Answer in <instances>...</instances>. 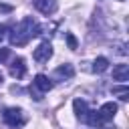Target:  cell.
Masks as SVG:
<instances>
[{"mask_svg": "<svg viewBox=\"0 0 129 129\" xmlns=\"http://www.w3.org/2000/svg\"><path fill=\"white\" fill-rule=\"evenodd\" d=\"M34 26H36V22L32 20V16H24L12 28V32H10V44H14V46L28 44V40L34 36Z\"/></svg>", "mask_w": 129, "mask_h": 129, "instance_id": "1", "label": "cell"}, {"mask_svg": "<svg viewBox=\"0 0 129 129\" xmlns=\"http://www.w3.org/2000/svg\"><path fill=\"white\" fill-rule=\"evenodd\" d=\"M2 119H4V123L10 125V127H20V125L24 123V113H22L20 107H8V109H4Z\"/></svg>", "mask_w": 129, "mask_h": 129, "instance_id": "2", "label": "cell"}, {"mask_svg": "<svg viewBox=\"0 0 129 129\" xmlns=\"http://www.w3.org/2000/svg\"><path fill=\"white\" fill-rule=\"evenodd\" d=\"M32 56H34V60L36 62H46L50 56H52V44L50 42H40L36 48H34V52H32Z\"/></svg>", "mask_w": 129, "mask_h": 129, "instance_id": "3", "label": "cell"}, {"mask_svg": "<svg viewBox=\"0 0 129 129\" xmlns=\"http://www.w3.org/2000/svg\"><path fill=\"white\" fill-rule=\"evenodd\" d=\"M99 119H101V123H105V121H111L113 117H115V113H117V103H113V101H109V103H103L101 107H99Z\"/></svg>", "mask_w": 129, "mask_h": 129, "instance_id": "4", "label": "cell"}, {"mask_svg": "<svg viewBox=\"0 0 129 129\" xmlns=\"http://www.w3.org/2000/svg\"><path fill=\"white\" fill-rule=\"evenodd\" d=\"M34 8H36L40 14L50 16V14H54V12H56L58 4H56V0H34Z\"/></svg>", "mask_w": 129, "mask_h": 129, "instance_id": "5", "label": "cell"}, {"mask_svg": "<svg viewBox=\"0 0 129 129\" xmlns=\"http://www.w3.org/2000/svg\"><path fill=\"white\" fill-rule=\"evenodd\" d=\"M10 75L14 79H22L26 75V64H24V58L22 56H16L12 62H10Z\"/></svg>", "mask_w": 129, "mask_h": 129, "instance_id": "6", "label": "cell"}, {"mask_svg": "<svg viewBox=\"0 0 129 129\" xmlns=\"http://www.w3.org/2000/svg\"><path fill=\"white\" fill-rule=\"evenodd\" d=\"M32 85H34V87H36V89H38L40 93H48V91L52 89V81H50V79H48L46 75H42V73L34 77V81H32Z\"/></svg>", "mask_w": 129, "mask_h": 129, "instance_id": "7", "label": "cell"}, {"mask_svg": "<svg viewBox=\"0 0 129 129\" xmlns=\"http://www.w3.org/2000/svg\"><path fill=\"white\" fill-rule=\"evenodd\" d=\"M75 75V67L71 64V62H64V64H60V67H56V71H54V77L56 79H71Z\"/></svg>", "mask_w": 129, "mask_h": 129, "instance_id": "8", "label": "cell"}, {"mask_svg": "<svg viewBox=\"0 0 129 129\" xmlns=\"http://www.w3.org/2000/svg\"><path fill=\"white\" fill-rule=\"evenodd\" d=\"M113 79H115V81H121V83L129 81V64H125V62L117 64V67L113 69Z\"/></svg>", "mask_w": 129, "mask_h": 129, "instance_id": "9", "label": "cell"}, {"mask_svg": "<svg viewBox=\"0 0 129 129\" xmlns=\"http://www.w3.org/2000/svg\"><path fill=\"white\" fill-rule=\"evenodd\" d=\"M73 109H75V115H77L79 119H83L85 113L89 111V107H87V103H85L83 99H75V101H73Z\"/></svg>", "mask_w": 129, "mask_h": 129, "instance_id": "10", "label": "cell"}, {"mask_svg": "<svg viewBox=\"0 0 129 129\" xmlns=\"http://www.w3.org/2000/svg\"><path fill=\"white\" fill-rule=\"evenodd\" d=\"M109 69V60L105 58V56H97L95 60H93V71L95 73H105Z\"/></svg>", "mask_w": 129, "mask_h": 129, "instance_id": "11", "label": "cell"}, {"mask_svg": "<svg viewBox=\"0 0 129 129\" xmlns=\"http://www.w3.org/2000/svg\"><path fill=\"white\" fill-rule=\"evenodd\" d=\"M83 121H85L87 125H91V127L101 125V119H99V113H97V111H87L85 117H83Z\"/></svg>", "mask_w": 129, "mask_h": 129, "instance_id": "12", "label": "cell"}, {"mask_svg": "<svg viewBox=\"0 0 129 129\" xmlns=\"http://www.w3.org/2000/svg\"><path fill=\"white\" fill-rule=\"evenodd\" d=\"M67 44H69V48H73V50L79 46V42H77V38H75V34H73V32H69V34H67Z\"/></svg>", "mask_w": 129, "mask_h": 129, "instance_id": "13", "label": "cell"}, {"mask_svg": "<svg viewBox=\"0 0 129 129\" xmlns=\"http://www.w3.org/2000/svg\"><path fill=\"white\" fill-rule=\"evenodd\" d=\"M10 56V48H0V62H4Z\"/></svg>", "mask_w": 129, "mask_h": 129, "instance_id": "14", "label": "cell"}, {"mask_svg": "<svg viewBox=\"0 0 129 129\" xmlns=\"http://www.w3.org/2000/svg\"><path fill=\"white\" fill-rule=\"evenodd\" d=\"M6 30H8V26H6V24H0V40L6 36Z\"/></svg>", "mask_w": 129, "mask_h": 129, "instance_id": "15", "label": "cell"}, {"mask_svg": "<svg viewBox=\"0 0 129 129\" xmlns=\"http://www.w3.org/2000/svg\"><path fill=\"white\" fill-rule=\"evenodd\" d=\"M12 10V6H8V4H0V12H10Z\"/></svg>", "mask_w": 129, "mask_h": 129, "instance_id": "16", "label": "cell"}, {"mask_svg": "<svg viewBox=\"0 0 129 129\" xmlns=\"http://www.w3.org/2000/svg\"><path fill=\"white\" fill-rule=\"evenodd\" d=\"M2 81H4V75H2V71H0V85H2Z\"/></svg>", "mask_w": 129, "mask_h": 129, "instance_id": "17", "label": "cell"}, {"mask_svg": "<svg viewBox=\"0 0 129 129\" xmlns=\"http://www.w3.org/2000/svg\"><path fill=\"white\" fill-rule=\"evenodd\" d=\"M121 2H123V0H121Z\"/></svg>", "mask_w": 129, "mask_h": 129, "instance_id": "18", "label": "cell"}]
</instances>
